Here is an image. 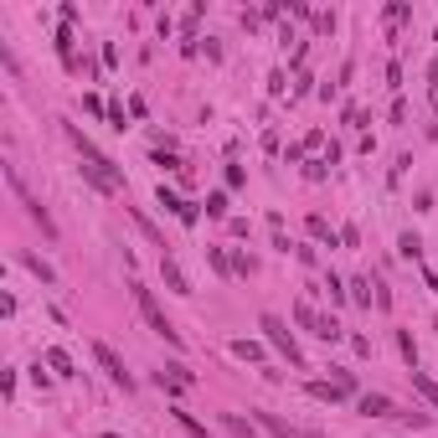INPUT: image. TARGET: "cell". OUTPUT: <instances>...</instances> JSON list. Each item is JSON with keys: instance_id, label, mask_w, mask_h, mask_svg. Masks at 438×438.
Returning <instances> with one entry per match:
<instances>
[{"instance_id": "cell-1", "label": "cell", "mask_w": 438, "mask_h": 438, "mask_svg": "<svg viewBox=\"0 0 438 438\" xmlns=\"http://www.w3.org/2000/svg\"><path fill=\"white\" fill-rule=\"evenodd\" d=\"M62 129H68V140H73V150H78V155H83V181L93 186V191H103V196H114V191L124 186V170H119L114 160H108V155H103V150H98L93 140L83 135L78 124H62Z\"/></svg>"}, {"instance_id": "cell-2", "label": "cell", "mask_w": 438, "mask_h": 438, "mask_svg": "<svg viewBox=\"0 0 438 438\" xmlns=\"http://www.w3.org/2000/svg\"><path fill=\"white\" fill-rule=\"evenodd\" d=\"M258 330H263V340H268V345L278 350L283 361H289V366H299V371H304V350H299L294 330H289V325H283L278 315H263V320H258Z\"/></svg>"}, {"instance_id": "cell-3", "label": "cell", "mask_w": 438, "mask_h": 438, "mask_svg": "<svg viewBox=\"0 0 438 438\" xmlns=\"http://www.w3.org/2000/svg\"><path fill=\"white\" fill-rule=\"evenodd\" d=\"M129 289H135V304H140V315H145V325H150V330H155L165 345H181V330H175V325L165 320V310L155 304V294H150L145 283H129Z\"/></svg>"}, {"instance_id": "cell-4", "label": "cell", "mask_w": 438, "mask_h": 438, "mask_svg": "<svg viewBox=\"0 0 438 438\" xmlns=\"http://www.w3.org/2000/svg\"><path fill=\"white\" fill-rule=\"evenodd\" d=\"M93 356H98V366L108 371V382H114V387H124V392L135 387V377H129V366L119 361V350H114V345H103V340H93Z\"/></svg>"}, {"instance_id": "cell-5", "label": "cell", "mask_w": 438, "mask_h": 438, "mask_svg": "<svg viewBox=\"0 0 438 438\" xmlns=\"http://www.w3.org/2000/svg\"><path fill=\"white\" fill-rule=\"evenodd\" d=\"M350 392H356V377H350V371H335L330 382H310V397H320V402H340Z\"/></svg>"}, {"instance_id": "cell-6", "label": "cell", "mask_w": 438, "mask_h": 438, "mask_svg": "<svg viewBox=\"0 0 438 438\" xmlns=\"http://www.w3.org/2000/svg\"><path fill=\"white\" fill-rule=\"evenodd\" d=\"M294 320H299L310 335H320V340H340V325H335V320H320L310 304H294Z\"/></svg>"}, {"instance_id": "cell-7", "label": "cell", "mask_w": 438, "mask_h": 438, "mask_svg": "<svg viewBox=\"0 0 438 438\" xmlns=\"http://www.w3.org/2000/svg\"><path fill=\"white\" fill-rule=\"evenodd\" d=\"M160 273H165V283H170L175 294H196V289H191V278L181 273V263H175L170 253H160Z\"/></svg>"}, {"instance_id": "cell-8", "label": "cell", "mask_w": 438, "mask_h": 438, "mask_svg": "<svg viewBox=\"0 0 438 438\" xmlns=\"http://www.w3.org/2000/svg\"><path fill=\"white\" fill-rule=\"evenodd\" d=\"M366 418H397V407H392V397H382V392H366V397L356 402Z\"/></svg>"}, {"instance_id": "cell-9", "label": "cell", "mask_w": 438, "mask_h": 438, "mask_svg": "<svg viewBox=\"0 0 438 438\" xmlns=\"http://www.w3.org/2000/svg\"><path fill=\"white\" fill-rule=\"evenodd\" d=\"M160 207H165V212H175V217H181L186 227L196 222V217H202V212H196L191 202H181V196H175V191H165V186H160Z\"/></svg>"}, {"instance_id": "cell-10", "label": "cell", "mask_w": 438, "mask_h": 438, "mask_svg": "<svg viewBox=\"0 0 438 438\" xmlns=\"http://www.w3.org/2000/svg\"><path fill=\"white\" fill-rule=\"evenodd\" d=\"M412 387H418V392H423V402L438 412V382L428 377V371H418V366H412Z\"/></svg>"}, {"instance_id": "cell-11", "label": "cell", "mask_w": 438, "mask_h": 438, "mask_svg": "<svg viewBox=\"0 0 438 438\" xmlns=\"http://www.w3.org/2000/svg\"><path fill=\"white\" fill-rule=\"evenodd\" d=\"M47 366H52V377H73V356H68L62 345H52V350H47Z\"/></svg>"}, {"instance_id": "cell-12", "label": "cell", "mask_w": 438, "mask_h": 438, "mask_svg": "<svg viewBox=\"0 0 438 438\" xmlns=\"http://www.w3.org/2000/svg\"><path fill=\"white\" fill-rule=\"evenodd\" d=\"M21 263H26V268H31V273H36L41 283H57V273H52V263H41L36 253H21Z\"/></svg>"}, {"instance_id": "cell-13", "label": "cell", "mask_w": 438, "mask_h": 438, "mask_svg": "<svg viewBox=\"0 0 438 438\" xmlns=\"http://www.w3.org/2000/svg\"><path fill=\"white\" fill-rule=\"evenodd\" d=\"M135 227H140V232H145V237H150V243H155L160 253H165V237L155 232V222H150V217H145V212H135Z\"/></svg>"}, {"instance_id": "cell-14", "label": "cell", "mask_w": 438, "mask_h": 438, "mask_svg": "<svg viewBox=\"0 0 438 438\" xmlns=\"http://www.w3.org/2000/svg\"><path fill=\"white\" fill-rule=\"evenodd\" d=\"M310 232L320 237V243H330V248H335V232H330V222H325V217H310Z\"/></svg>"}, {"instance_id": "cell-15", "label": "cell", "mask_w": 438, "mask_h": 438, "mask_svg": "<svg viewBox=\"0 0 438 438\" xmlns=\"http://www.w3.org/2000/svg\"><path fill=\"white\" fill-rule=\"evenodd\" d=\"M232 356H237V361H258V356H263V350H258L253 340H232Z\"/></svg>"}, {"instance_id": "cell-16", "label": "cell", "mask_w": 438, "mask_h": 438, "mask_svg": "<svg viewBox=\"0 0 438 438\" xmlns=\"http://www.w3.org/2000/svg\"><path fill=\"white\" fill-rule=\"evenodd\" d=\"M207 217H227V196H222V191L207 196Z\"/></svg>"}, {"instance_id": "cell-17", "label": "cell", "mask_w": 438, "mask_h": 438, "mask_svg": "<svg viewBox=\"0 0 438 438\" xmlns=\"http://www.w3.org/2000/svg\"><path fill=\"white\" fill-rule=\"evenodd\" d=\"M397 248H402V258H412V263H418V253H423V243H418L412 232H402V243H397Z\"/></svg>"}, {"instance_id": "cell-18", "label": "cell", "mask_w": 438, "mask_h": 438, "mask_svg": "<svg viewBox=\"0 0 438 438\" xmlns=\"http://www.w3.org/2000/svg\"><path fill=\"white\" fill-rule=\"evenodd\" d=\"M407 16H412V6H402V0H397V6H387V21H392V26H402Z\"/></svg>"}, {"instance_id": "cell-19", "label": "cell", "mask_w": 438, "mask_h": 438, "mask_svg": "<svg viewBox=\"0 0 438 438\" xmlns=\"http://www.w3.org/2000/svg\"><path fill=\"white\" fill-rule=\"evenodd\" d=\"M350 299H356V304H371V283L356 278V283H350Z\"/></svg>"}, {"instance_id": "cell-20", "label": "cell", "mask_w": 438, "mask_h": 438, "mask_svg": "<svg viewBox=\"0 0 438 438\" xmlns=\"http://www.w3.org/2000/svg\"><path fill=\"white\" fill-rule=\"evenodd\" d=\"M175 418H181V428H186V433H196V438H207V423H196L191 412H175Z\"/></svg>"}, {"instance_id": "cell-21", "label": "cell", "mask_w": 438, "mask_h": 438, "mask_svg": "<svg viewBox=\"0 0 438 438\" xmlns=\"http://www.w3.org/2000/svg\"><path fill=\"white\" fill-rule=\"evenodd\" d=\"M397 345H402V356H407L412 366H418V345H412V335H397Z\"/></svg>"}, {"instance_id": "cell-22", "label": "cell", "mask_w": 438, "mask_h": 438, "mask_svg": "<svg viewBox=\"0 0 438 438\" xmlns=\"http://www.w3.org/2000/svg\"><path fill=\"white\" fill-rule=\"evenodd\" d=\"M325 294H330V304H340V299H345V289H340V278H335V273H330V283H325Z\"/></svg>"}, {"instance_id": "cell-23", "label": "cell", "mask_w": 438, "mask_h": 438, "mask_svg": "<svg viewBox=\"0 0 438 438\" xmlns=\"http://www.w3.org/2000/svg\"><path fill=\"white\" fill-rule=\"evenodd\" d=\"M108 438H119V433H108Z\"/></svg>"}]
</instances>
